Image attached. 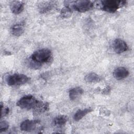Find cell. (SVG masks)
Listing matches in <instances>:
<instances>
[{
    "label": "cell",
    "instance_id": "cell-1",
    "mask_svg": "<svg viewBox=\"0 0 134 134\" xmlns=\"http://www.w3.org/2000/svg\"><path fill=\"white\" fill-rule=\"evenodd\" d=\"M51 55L52 52L48 49L43 48L36 51L31 56L32 66L38 67L41 64L48 62L51 58Z\"/></svg>",
    "mask_w": 134,
    "mask_h": 134
},
{
    "label": "cell",
    "instance_id": "cell-2",
    "mask_svg": "<svg viewBox=\"0 0 134 134\" xmlns=\"http://www.w3.org/2000/svg\"><path fill=\"white\" fill-rule=\"evenodd\" d=\"M34 96L28 95L21 97L16 103L17 106L22 109L29 110L34 108L38 103Z\"/></svg>",
    "mask_w": 134,
    "mask_h": 134
},
{
    "label": "cell",
    "instance_id": "cell-3",
    "mask_svg": "<svg viewBox=\"0 0 134 134\" xmlns=\"http://www.w3.org/2000/svg\"><path fill=\"white\" fill-rule=\"evenodd\" d=\"M29 80V78L25 74L15 73L8 76L6 81L8 85L16 86L24 84L27 83Z\"/></svg>",
    "mask_w": 134,
    "mask_h": 134
},
{
    "label": "cell",
    "instance_id": "cell-4",
    "mask_svg": "<svg viewBox=\"0 0 134 134\" xmlns=\"http://www.w3.org/2000/svg\"><path fill=\"white\" fill-rule=\"evenodd\" d=\"M102 9L105 12L113 13L116 12L121 5L126 3V1L117 0H105L102 2Z\"/></svg>",
    "mask_w": 134,
    "mask_h": 134
},
{
    "label": "cell",
    "instance_id": "cell-5",
    "mask_svg": "<svg viewBox=\"0 0 134 134\" xmlns=\"http://www.w3.org/2000/svg\"><path fill=\"white\" fill-rule=\"evenodd\" d=\"M74 9L80 13H84L93 8V3L90 1H78L71 2Z\"/></svg>",
    "mask_w": 134,
    "mask_h": 134
},
{
    "label": "cell",
    "instance_id": "cell-6",
    "mask_svg": "<svg viewBox=\"0 0 134 134\" xmlns=\"http://www.w3.org/2000/svg\"><path fill=\"white\" fill-rule=\"evenodd\" d=\"M113 47L114 51L116 53L118 54H120L123 53L128 49V47L127 43L123 40L117 38L114 41Z\"/></svg>",
    "mask_w": 134,
    "mask_h": 134
},
{
    "label": "cell",
    "instance_id": "cell-7",
    "mask_svg": "<svg viewBox=\"0 0 134 134\" xmlns=\"http://www.w3.org/2000/svg\"><path fill=\"white\" fill-rule=\"evenodd\" d=\"M38 124V121L32 120H25L23 121L20 126L21 130L25 131H31L35 130Z\"/></svg>",
    "mask_w": 134,
    "mask_h": 134
},
{
    "label": "cell",
    "instance_id": "cell-8",
    "mask_svg": "<svg viewBox=\"0 0 134 134\" xmlns=\"http://www.w3.org/2000/svg\"><path fill=\"white\" fill-rule=\"evenodd\" d=\"M113 75L116 79L120 80L127 77L129 75V71L126 68L120 66L114 70Z\"/></svg>",
    "mask_w": 134,
    "mask_h": 134
},
{
    "label": "cell",
    "instance_id": "cell-9",
    "mask_svg": "<svg viewBox=\"0 0 134 134\" xmlns=\"http://www.w3.org/2000/svg\"><path fill=\"white\" fill-rule=\"evenodd\" d=\"M24 8V3L21 1H14L10 3L12 12L15 14H19L22 12Z\"/></svg>",
    "mask_w": 134,
    "mask_h": 134
},
{
    "label": "cell",
    "instance_id": "cell-10",
    "mask_svg": "<svg viewBox=\"0 0 134 134\" xmlns=\"http://www.w3.org/2000/svg\"><path fill=\"white\" fill-rule=\"evenodd\" d=\"M84 93L83 90L80 87H73L69 91V97L72 100L77 99Z\"/></svg>",
    "mask_w": 134,
    "mask_h": 134
},
{
    "label": "cell",
    "instance_id": "cell-11",
    "mask_svg": "<svg viewBox=\"0 0 134 134\" xmlns=\"http://www.w3.org/2000/svg\"><path fill=\"white\" fill-rule=\"evenodd\" d=\"M92 109L90 108H85L84 109H79L74 115L73 119L75 121H79L83 118L87 114L92 111Z\"/></svg>",
    "mask_w": 134,
    "mask_h": 134
},
{
    "label": "cell",
    "instance_id": "cell-12",
    "mask_svg": "<svg viewBox=\"0 0 134 134\" xmlns=\"http://www.w3.org/2000/svg\"><path fill=\"white\" fill-rule=\"evenodd\" d=\"M10 32L15 36H20L24 32V25L20 24H17L12 26L10 28Z\"/></svg>",
    "mask_w": 134,
    "mask_h": 134
},
{
    "label": "cell",
    "instance_id": "cell-13",
    "mask_svg": "<svg viewBox=\"0 0 134 134\" xmlns=\"http://www.w3.org/2000/svg\"><path fill=\"white\" fill-rule=\"evenodd\" d=\"M84 79L87 83H97L101 80L100 77L98 74L93 72L87 74Z\"/></svg>",
    "mask_w": 134,
    "mask_h": 134
},
{
    "label": "cell",
    "instance_id": "cell-14",
    "mask_svg": "<svg viewBox=\"0 0 134 134\" xmlns=\"http://www.w3.org/2000/svg\"><path fill=\"white\" fill-rule=\"evenodd\" d=\"M67 117H68L65 115H59L54 118L53 120V123L55 126H63L65 124L68 120Z\"/></svg>",
    "mask_w": 134,
    "mask_h": 134
},
{
    "label": "cell",
    "instance_id": "cell-15",
    "mask_svg": "<svg viewBox=\"0 0 134 134\" xmlns=\"http://www.w3.org/2000/svg\"><path fill=\"white\" fill-rule=\"evenodd\" d=\"M49 108V105L47 103L38 102L37 105L34 108L35 112L37 113H42L47 111Z\"/></svg>",
    "mask_w": 134,
    "mask_h": 134
},
{
    "label": "cell",
    "instance_id": "cell-16",
    "mask_svg": "<svg viewBox=\"0 0 134 134\" xmlns=\"http://www.w3.org/2000/svg\"><path fill=\"white\" fill-rule=\"evenodd\" d=\"M72 15V10L71 8L66 6L63 8L61 10L60 15L62 18H67L70 17Z\"/></svg>",
    "mask_w": 134,
    "mask_h": 134
},
{
    "label": "cell",
    "instance_id": "cell-17",
    "mask_svg": "<svg viewBox=\"0 0 134 134\" xmlns=\"http://www.w3.org/2000/svg\"><path fill=\"white\" fill-rule=\"evenodd\" d=\"M44 4V6L42 7H41V12L46 13L48 10H50L51 8L53 7V5L54 4L53 2H46V3L43 4Z\"/></svg>",
    "mask_w": 134,
    "mask_h": 134
},
{
    "label": "cell",
    "instance_id": "cell-18",
    "mask_svg": "<svg viewBox=\"0 0 134 134\" xmlns=\"http://www.w3.org/2000/svg\"><path fill=\"white\" fill-rule=\"evenodd\" d=\"M9 127V124L6 121H1L0 122V132L6 130Z\"/></svg>",
    "mask_w": 134,
    "mask_h": 134
},
{
    "label": "cell",
    "instance_id": "cell-19",
    "mask_svg": "<svg viewBox=\"0 0 134 134\" xmlns=\"http://www.w3.org/2000/svg\"><path fill=\"white\" fill-rule=\"evenodd\" d=\"M1 118H2L3 116L7 115L9 113V108L7 107H5L3 106V104L1 103Z\"/></svg>",
    "mask_w": 134,
    "mask_h": 134
}]
</instances>
